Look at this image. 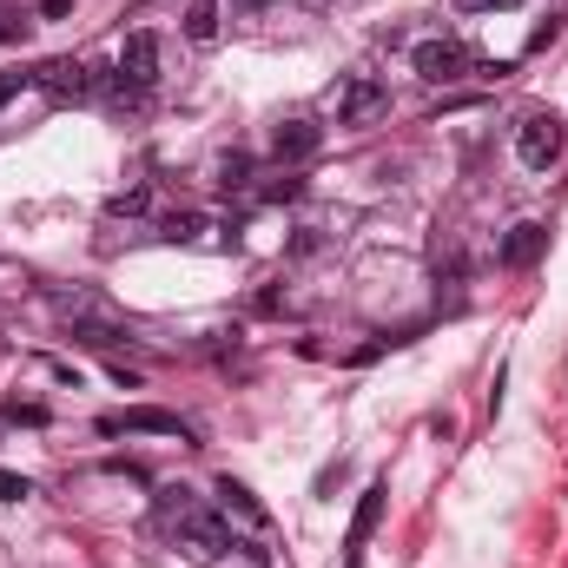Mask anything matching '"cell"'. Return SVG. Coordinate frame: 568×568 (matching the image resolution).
I'll use <instances>...</instances> for the list:
<instances>
[{"instance_id":"6da1fadb","label":"cell","mask_w":568,"mask_h":568,"mask_svg":"<svg viewBox=\"0 0 568 568\" xmlns=\"http://www.w3.org/2000/svg\"><path fill=\"white\" fill-rule=\"evenodd\" d=\"M562 152H568V126L556 120V113H523L516 120V165L523 172H536V179H549L556 165H562Z\"/></svg>"},{"instance_id":"7a4b0ae2","label":"cell","mask_w":568,"mask_h":568,"mask_svg":"<svg viewBox=\"0 0 568 568\" xmlns=\"http://www.w3.org/2000/svg\"><path fill=\"white\" fill-rule=\"evenodd\" d=\"M390 113V87L377 73H351L337 87V126H377Z\"/></svg>"},{"instance_id":"3957f363","label":"cell","mask_w":568,"mask_h":568,"mask_svg":"<svg viewBox=\"0 0 568 568\" xmlns=\"http://www.w3.org/2000/svg\"><path fill=\"white\" fill-rule=\"evenodd\" d=\"M410 67H417V80H429V87H456V80L476 73V53L463 40H417Z\"/></svg>"},{"instance_id":"277c9868","label":"cell","mask_w":568,"mask_h":568,"mask_svg":"<svg viewBox=\"0 0 568 568\" xmlns=\"http://www.w3.org/2000/svg\"><path fill=\"white\" fill-rule=\"evenodd\" d=\"M33 87H40L47 100H60V106H67V100H87L100 80H93V67H87V60H47V67H33Z\"/></svg>"},{"instance_id":"5b68a950","label":"cell","mask_w":568,"mask_h":568,"mask_svg":"<svg viewBox=\"0 0 568 568\" xmlns=\"http://www.w3.org/2000/svg\"><path fill=\"white\" fill-rule=\"evenodd\" d=\"M106 436H120V429H133V436H179V443H192V424L179 417V410H152V404H133V410H120V417H100Z\"/></svg>"},{"instance_id":"8992f818","label":"cell","mask_w":568,"mask_h":568,"mask_svg":"<svg viewBox=\"0 0 568 568\" xmlns=\"http://www.w3.org/2000/svg\"><path fill=\"white\" fill-rule=\"evenodd\" d=\"M120 87L126 93H152L159 87V40L152 33H126V47H120Z\"/></svg>"},{"instance_id":"52a82bcc","label":"cell","mask_w":568,"mask_h":568,"mask_svg":"<svg viewBox=\"0 0 568 568\" xmlns=\"http://www.w3.org/2000/svg\"><path fill=\"white\" fill-rule=\"evenodd\" d=\"M317 145H324V126H317V120H284L278 133H272L278 165H304V159H317Z\"/></svg>"},{"instance_id":"ba28073f","label":"cell","mask_w":568,"mask_h":568,"mask_svg":"<svg viewBox=\"0 0 568 568\" xmlns=\"http://www.w3.org/2000/svg\"><path fill=\"white\" fill-rule=\"evenodd\" d=\"M219 516H225V523H245V529H272V509H265L245 483H232V476L219 483Z\"/></svg>"},{"instance_id":"9c48e42d","label":"cell","mask_w":568,"mask_h":568,"mask_svg":"<svg viewBox=\"0 0 568 568\" xmlns=\"http://www.w3.org/2000/svg\"><path fill=\"white\" fill-rule=\"evenodd\" d=\"M542 252H549V225H536V219H523V225H516V232L503 239V265H509V272L536 265Z\"/></svg>"},{"instance_id":"30bf717a","label":"cell","mask_w":568,"mask_h":568,"mask_svg":"<svg viewBox=\"0 0 568 568\" xmlns=\"http://www.w3.org/2000/svg\"><path fill=\"white\" fill-rule=\"evenodd\" d=\"M152 516H159V529H172V536H179V529L199 516V496H192L185 483H172V489H159V496H152Z\"/></svg>"},{"instance_id":"8fae6325","label":"cell","mask_w":568,"mask_h":568,"mask_svg":"<svg viewBox=\"0 0 568 568\" xmlns=\"http://www.w3.org/2000/svg\"><path fill=\"white\" fill-rule=\"evenodd\" d=\"M384 496H390L384 483H371V489H364V503H357V516H351V549H364V542L377 536V523H384Z\"/></svg>"},{"instance_id":"7c38bea8","label":"cell","mask_w":568,"mask_h":568,"mask_svg":"<svg viewBox=\"0 0 568 568\" xmlns=\"http://www.w3.org/2000/svg\"><path fill=\"white\" fill-rule=\"evenodd\" d=\"M219 27H225L219 0H185V40H192V47H212V40H219Z\"/></svg>"},{"instance_id":"4fadbf2b","label":"cell","mask_w":568,"mask_h":568,"mask_svg":"<svg viewBox=\"0 0 568 568\" xmlns=\"http://www.w3.org/2000/svg\"><path fill=\"white\" fill-rule=\"evenodd\" d=\"M199 232H205V219H199V212H172V219L159 225V239H165V245H192Z\"/></svg>"},{"instance_id":"5bb4252c","label":"cell","mask_w":568,"mask_h":568,"mask_svg":"<svg viewBox=\"0 0 568 568\" xmlns=\"http://www.w3.org/2000/svg\"><path fill=\"white\" fill-rule=\"evenodd\" d=\"M219 185H225V192H245V185H252V159H245V152L219 159Z\"/></svg>"},{"instance_id":"9a60e30c","label":"cell","mask_w":568,"mask_h":568,"mask_svg":"<svg viewBox=\"0 0 568 568\" xmlns=\"http://www.w3.org/2000/svg\"><path fill=\"white\" fill-rule=\"evenodd\" d=\"M145 205H152V192H145V185H133V192H113V199H106V212H113V219H140Z\"/></svg>"},{"instance_id":"2e32d148","label":"cell","mask_w":568,"mask_h":568,"mask_svg":"<svg viewBox=\"0 0 568 568\" xmlns=\"http://www.w3.org/2000/svg\"><path fill=\"white\" fill-rule=\"evenodd\" d=\"M27 496H33V483L13 476V469H0V503H27Z\"/></svg>"},{"instance_id":"e0dca14e","label":"cell","mask_w":568,"mask_h":568,"mask_svg":"<svg viewBox=\"0 0 568 568\" xmlns=\"http://www.w3.org/2000/svg\"><path fill=\"white\" fill-rule=\"evenodd\" d=\"M27 87H33V73H0V113H7V106L27 93Z\"/></svg>"},{"instance_id":"ac0fdd59","label":"cell","mask_w":568,"mask_h":568,"mask_svg":"<svg viewBox=\"0 0 568 568\" xmlns=\"http://www.w3.org/2000/svg\"><path fill=\"white\" fill-rule=\"evenodd\" d=\"M463 13H509V7H523V0H456Z\"/></svg>"},{"instance_id":"d6986e66","label":"cell","mask_w":568,"mask_h":568,"mask_svg":"<svg viewBox=\"0 0 568 568\" xmlns=\"http://www.w3.org/2000/svg\"><path fill=\"white\" fill-rule=\"evenodd\" d=\"M67 7H73V0H40V13H47V20H67Z\"/></svg>"},{"instance_id":"ffe728a7","label":"cell","mask_w":568,"mask_h":568,"mask_svg":"<svg viewBox=\"0 0 568 568\" xmlns=\"http://www.w3.org/2000/svg\"><path fill=\"white\" fill-rule=\"evenodd\" d=\"M7 424H13V410H0V429H7Z\"/></svg>"},{"instance_id":"44dd1931","label":"cell","mask_w":568,"mask_h":568,"mask_svg":"<svg viewBox=\"0 0 568 568\" xmlns=\"http://www.w3.org/2000/svg\"><path fill=\"white\" fill-rule=\"evenodd\" d=\"M351 568H357V562H351Z\"/></svg>"}]
</instances>
